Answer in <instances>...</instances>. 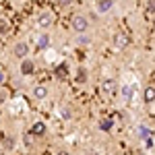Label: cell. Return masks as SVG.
Here are the masks:
<instances>
[{"instance_id":"obj_1","label":"cell","mask_w":155,"mask_h":155,"mask_svg":"<svg viewBox=\"0 0 155 155\" xmlns=\"http://www.w3.org/2000/svg\"><path fill=\"white\" fill-rule=\"evenodd\" d=\"M72 29H74V33L83 35L85 31L89 29V21H87V17H85V15H74V17H72Z\"/></svg>"},{"instance_id":"obj_2","label":"cell","mask_w":155,"mask_h":155,"mask_svg":"<svg viewBox=\"0 0 155 155\" xmlns=\"http://www.w3.org/2000/svg\"><path fill=\"white\" fill-rule=\"evenodd\" d=\"M128 46H130V35L128 33H124V31L114 33V48L116 50H126Z\"/></svg>"},{"instance_id":"obj_3","label":"cell","mask_w":155,"mask_h":155,"mask_svg":"<svg viewBox=\"0 0 155 155\" xmlns=\"http://www.w3.org/2000/svg\"><path fill=\"white\" fill-rule=\"evenodd\" d=\"M12 54L17 56V58H27V54H29V44L27 41H19V44H15V48H12Z\"/></svg>"},{"instance_id":"obj_4","label":"cell","mask_w":155,"mask_h":155,"mask_svg":"<svg viewBox=\"0 0 155 155\" xmlns=\"http://www.w3.org/2000/svg\"><path fill=\"white\" fill-rule=\"evenodd\" d=\"M33 71H35V62L29 58H23V62H21V74L29 77V74H33Z\"/></svg>"},{"instance_id":"obj_5","label":"cell","mask_w":155,"mask_h":155,"mask_svg":"<svg viewBox=\"0 0 155 155\" xmlns=\"http://www.w3.org/2000/svg\"><path fill=\"white\" fill-rule=\"evenodd\" d=\"M132 97H134V83H122V99L132 101Z\"/></svg>"},{"instance_id":"obj_6","label":"cell","mask_w":155,"mask_h":155,"mask_svg":"<svg viewBox=\"0 0 155 155\" xmlns=\"http://www.w3.org/2000/svg\"><path fill=\"white\" fill-rule=\"evenodd\" d=\"M52 23H54V17H52V12H41V15L37 17V25H39L41 29H48Z\"/></svg>"},{"instance_id":"obj_7","label":"cell","mask_w":155,"mask_h":155,"mask_svg":"<svg viewBox=\"0 0 155 155\" xmlns=\"http://www.w3.org/2000/svg\"><path fill=\"white\" fill-rule=\"evenodd\" d=\"M29 132H31V137H44V134L48 132V126H46L44 122H33Z\"/></svg>"},{"instance_id":"obj_8","label":"cell","mask_w":155,"mask_h":155,"mask_svg":"<svg viewBox=\"0 0 155 155\" xmlns=\"http://www.w3.org/2000/svg\"><path fill=\"white\" fill-rule=\"evenodd\" d=\"M101 87H104V91H106L107 95H114V93H116V89H118V85H116V81H114V79H106Z\"/></svg>"},{"instance_id":"obj_9","label":"cell","mask_w":155,"mask_h":155,"mask_svg":"<svg viewBox=\"0 0 155 155\" xmlns=\"http://www.w3.org/2000/svg\"><path fill=\"white\" fill-rule=\"evenodd\" d=\"M33 97L35 99H46L48 97V87L46 85H35L33 87Z\"/></svg>"},{"instance_id":"obj_10","label":"cell","mask_w":155,"mask_h":155,"mask_svg":"<svg viewBox=\"0 0 155 155\" xmlns=\"http://www.w3.org/2000/svg\"><path fill=\"white\" fill-rule=\"evenodd\" d=\"M97 128L101 132H110L112 128H114V120H110V118H101L99 122H97Z\"/></svg>"},{"instance_id":"obj_11","label":"cell","mask_w":155,"mask_h":155,"mask_svg":"<svg viewBox=\"0 0 155 155\" xmlns=\"http://www.w3.org/2000/svg\"><path fill=\"white\" fill-rule=\"evenodd\" d=\"M114 6V0H97V12H107Z\"/></svg>"},{"instance_id":"obj_12","label":"cell","mask_w":155,"mask_h":155,"mask_svg":"<svg viewBox=\"0 0 155 155\" xmlns=\"http://www.w3.org/2000/svg\"><path fill=\"white\" fill-rule=\"evenodd\" d=\"M87 79H89V72H87V68H83V66H79V71H77V83H87Z\"/></svg>"},{"instance_id":"obj_13","label":"cell","mask_w":155,"mask_h":155,"mask_svg":"<svg viewBox=\"0 0 155 155\" xmlns=\"http://www.w3.org/2000/svg\"><path fill=\"white\" fill-rule=\"evenodd\" d=\"M137 134H139V137H141V139L145 141L147 137H151V134H153V130H151L149 126H145V124H141V126L137 128Z\"/></svg>"},{"instance_id":"obj_14","label":"cell","mask_w":155,"mask_h":155,"mask_svg":"<svg viewBox=\"0 0 155 155\" xmlns=\"http://www.w3.org/2000/svg\"><path fill=\"white\" fill-rule=\"evenodd\" d=\"M153 99H155V89H153V85H149L147 89H145V104H153Z\"/></svg>"},{"instance_id":"obj_15","label":"cell","mask_w":155,"mask_h":155,"mask_svg":"<svg viewBox=\"0 0 155 155\" xmlns=\"http://www.w3.org/2000/svg\"><path fill=\"white\" fill-rule=\"evenodd\" d=\"M48 46H50V35H48V33H41V35H39V41H37V48L46 50Z\"/></svg>"},{"instance_id":"obj_16","label":"cell","mask_w":155,"mask_h":155,"mask_svg":"<svg viewBox=\"0 0 155 155\" xmlns=\"http://www.w3.org/2000/svg\"><path fill=\"white\" fill-rule=\"evenodd\" d=\"M66 72H68L66 64H58V66H56V74H58V79H64V77H66Z\"/></svg>"},{"instance_id":"obj_17","label":"cell","mask_w":155,"mask_h":155,"mask_svg":"<svg viewBox=\"0 0 155 155\" xmlns=\"http://www.w3.org/2000/svg\"><path fill=\"white\" fill-rule=\"evenodd\" d=\"M12 147H15V139H12V137H6V139H4V147H2V149L11 151Z\"/></svg>"},{"instance_id":"obj_18","label":"cell","mask_w":155,"mask_h":155,"mask_svg":"<svg viewBox=\"0 0 155 155\" xmlns=\"http://www.w3.org/2000/svg\"><path fill=\"white\" fill-rule=\"evenodd\" d=\"M60 118H62V120H71L72 118L71 110H68V107H62V110H60Z\"/></svg>"},{"instance_id":"obj_19","label":"cell","mask_w":155,"mask_h":155,"mask_svg":"<svg viewBox=\"0 0 155 155\" xmlns=\"http://www.w3.org/2000/svg\"><path fill=\"white\" fill-rule=\"evenodd\" d=\"M145 149H149V151H151V149H153V134H151V137H147V139H145Z\"/></svg>"},{"instance_id":"obj_20","label":"cell","mask_w":155,"mask_h":155,"mask_svg":"<svg viewBox=\"0 0 155 155\" xmlns=\"http://www.w3.org/2000/svg\"><path fill=\"white\" fill-rule=\"evenodd\" d=\"M6 31H8V25L4 21H0V33H6Z\"/></svg>"},{"instance_id":"obj_21","label":"cell","mask_w":155,"mask_h":155,"mask_svg":"<svg viewBox=\"0 0 155 155\" xmlns=\"http://www.w3.org/2000/svg\"><path fill=\"white\" fill-rule=\"evenodd\" d=\"M56 2H58V6H71L72 0H56Z\"/></svg>"},{"instance_id":"obj_22","label":"cell","mask_w":155,"mask_h":155,"mask_svg":"<svg viewBox=\"0 0 155 155\" xmlns=\"http://www.w3.org/2000/svg\"><path fill=\"white\" fill-rule=\"evenodd\" d=\"M4 101H6V93H4V91H2V89H0V106H2V104H4Z\"/></svg>"},{"instance_id":"obj_23","label":"cell","mask_w":155,"mask_h":155,"mask_svg":"<svg viewBox=\"0 0 155 155\" xmlns=\"http://www.w3.org/2000/svg\"><path fill=\"white\" fill-rule=\"evenodd\" d=\"M79 44H89V39H87V37H83V35H79Z\"/></svg>"},{"instance_id":"obj_24","label":"cell","mask_w":155,"mask_h":155,"mask_svg":"<svg viewBox=\"0 0 155 155\" xmlns=\"http://www.w3.org/2000/svg\"><path fill=\"white\" fill-rule=\"evenodd\" d=\"M25 145H31V134H25Z\"/></svg>"},{"instance_id":"obj_25","label":"cell","mask_w":155,"mask_h":155,"mask_svg":"<svg viewBox=\"0 0 155 155\" xmlns=\"http://www.w3.org/2000/svg\"><path fill=\"white\" fill-rule=\"evenodd\" d=\"M4 79H6V74H4V71H0V83H4Z\"/></svg>"},{"instance_id":"obj_26","label":"cell","mask_w":155,"mask_h":155,"mask_svg":"<svg viewBox=\"0 0 155 155\" xmlns=\"http://www.w3.org/2000/svg\"><path fill=\"white\" fill-rule=\"evenodd\" d=\"M56 155H71V153H68V151H64V149H60V151H58Z\"/></svg>"},{"instance_id":"obj_27","label":"cell","mask_w":155,"mask_h":155,"mask_svg":"<svg viewBox=\"0 0 155 155\" xmlns=\"http://www.w3.org/2000/svg\"><path fill=\"white\" fill-rule=\"evenodd\" d=\"M87 155H99V153H95V151H91V153H87Z\"/></svg>"},{"instance_id":"obj_28","label":"cell","mask_w":155,"mask_h":155,"mask_svg":"<svg viewBox=\"0 0 155 155\" xmlns=\"http://www.w3.org/2000/svg\"><path fill=\"white\" fill-rule=\"evenodd\" d=\"M0 153H2V145H0Z\"/></svg>"}]
</instances>
